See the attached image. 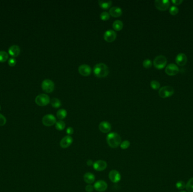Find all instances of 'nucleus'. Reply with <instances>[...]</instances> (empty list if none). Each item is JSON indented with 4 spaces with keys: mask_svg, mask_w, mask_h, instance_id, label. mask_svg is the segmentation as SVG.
<instances>
[{
    "mask_svg": "<svg viewBox=\"0 0 193 192\" xmlns=\"http://www.w3.org/2000/svg\"><path fill=\"white\" fill-rule=\"evenodd\" d=\"M67 115V112L63 109H60L57 112L56 116L59 120H62L64 119Z\"/></svg>",
    "mask_w": 193,
    "mask_h": 192,
    "instance_id": "5701e85b",
    "label": "nucleus"
},
{
    "mask_svg": "<svg viewBox=\"0 0 193 192\" xmlns=\"http://www.w3.org/2000/svg\"><path fill=\"white\" fill-rule=\"evenodd\" d=\"M42 122L43 124L45 125V126L50 127L56 124V117H54V115L49 114L43 116L42 120Z\"/></svg>",
    "mask_w": 193,
    "mask_h": 192,
    "instance_id": "6e6552de",
    "label": "nucleus"
},
{
    "mask_svg": "<svg viewBox=\"0 0 193 192\" xmlns=\"http://www.w3.org/2000/svg\"><path fill=\"white\" fill-rule=\"evenodd\" d=\"M176 187L179 190H182L186 188V184L183 181H178L176 183Z\"/></svg>",
    "mask_w": 193,
    "mask_h": 192,
    "instance_id": "c85d7f7f",
    "label": "nucleus"
},
{
    "mask_svg": "<svg viewBox=\"0 0 193 192\" xmlns=\"http://www.w3.org/2000/svg\"><path fill=\"white\" fill-rule=\"evenodd\" d=\"M99 129L103 133L110 132L111 129V124L107 121H102L99 124Z\"/></svg>",
    "mask_w": 193,
    "mask_h": 192,
    "instance_id": "f3484780",
    "label": "nucleus"
},
{
    "mask_svg": "<svg viewBox=\"0 0 193 192\" xmlns=\"http://www.w3.org/2000/svg\"><path fill=\"white\" fill-rule=\"evenodd\" d=\"M87 165H88V166H92V165H93V163L92 162V161H91V160H88V161H87Z\"/></svg>",
    "mask_w": 193,
    "mask_h": 192,
    "instance_id": "58836bf2",
    "label": "nucleus"
},
{
    "mask_svg": "<svg viewBox=\"0 0 193 192\" xmlns=\"http://www.w3.org/2000/svg\"><path fill=\"white\" fill-rule=\"evenodd\" d=\"M50 98L47 94H40L35 99L36 103L41 107L46 106L50 102Z\"/></svg>",
    "mask_w": 193,
    "mask_h": 192,
    "instance_id": "39448f33",
    "label": "nucleus"
},
{
    "mask_svg": "<svg viewBox=\"0 0 193 192\" xmlns=\"http://www.w3.org/2000/svg\"><path fill=\"white\" fill-rule=\"evenodd\" d=\"M108 178L112 183H116L121 179V175L118 171L113 170L109 172Z\"/></svg>",
    "mask_w": 193,
    "mask_h": 192,
    "instance_id": "dca6fc26",
    "label": "nucleus"
},
{
    "mask_svg": "<svg viewBox=\"0 0 193 192\" xmlns=\"http://www.w3.org/2000/svg\"><path fill=\"white\" fill-rule=\"evenodd\" d=\"M9 54L13 57H17L20 54L21 52V49L19 46L14 45L9 47Z\"/></svg>",
    "mask_w": 193,
    "mask_h": 192,
    "instance_id": "a211bd4d",
    "label": "nucleus"
},
{
    "mask_svg": "<svg viewBox=\"0 0 193 192\" xmlns=\"http://www.w3.org/2000/svg\"><path fill=\"white\" fill-rule=\"evenodd\" d=\"M171 2L175 5H180L182 3L183 1L182 0H172Z\"/></svg>",
    "mask_w": 193,
    "mask_h": 192,
    "instance_id": "e433bc0d",
    "label": "nucleus"
},
{
    "mask_svg": "<svg viewBox=\"0 0 193 192\" xmlns=\"http://www.w3.org/2000/svg\"><path fill=\"white\" fill-rule=\"evenodd\" d=\"M106 140L108 144L112 148H117L121 143L120 135L116 132H111L108 134Z\"/></svg>",
    "mask_w": 193,
    "mask_h": 192,
    "instance_id": "f03ea898",
    "label": "nucleus"
},
{
    "mask_svg": "<svg viewBox=\"0 0 193 192\" xmlns=\"http://www.w3.org/2000/svg\"><path fill=\"white\" fill-rule=\"evenodd\" d=\"M6 123V119L4 115L0 113V126H3Z\"/></svg>",
    "mask_w": 193,
    "mask_h": 192,
    "instance_id": "72a5a7b5",
    "label": "nucleus"
},
{
    "mask_svg": "<svg viewBox=\"0 0 193 192\" xmlns=\"http://www.w3.org/2000/svg\"><path fill=\"white\" fill-rule=\"evenodd\" d=\"M107 163L103 160L97 161L93 163V167L95 170L97 171H102L107 167Z\"/></svg>",
    "mask_w": 193,
    "mask_h": 192,
    "instance_id": "ddd939ff",
    "label": "nucleus"
},
{
    "mask_svg": "<svg viewBox=\"0 0 193 192\" xmlns=\"http://www.w3.org/2000/svg\"><path fill=\"white\" fill-rule=\"evenodd\" d=\"M179 12V9L176 6H172L169 8V13L172 15H176Z\"/></svg>",
    "mask_w": 193,
    "mask_h": 192,
    "instance_id": "c756f323",
    "label": "nucleus"
},
{
    "mask_svg": "<svg viewBox=\"0 0 193 192\" xmlns=\"http://www.w3.org/2000/svg\"><path fill=\"white\" fill-rule=\"evenodd\" d=\"M122 10L119 7H113L109 10V14L112 17H118L122 15Z\"/></svg>",
    "mask_w": 193,
    "mask_h": 192,
    "instance_id": "6ab92c4d",
    "label": "nucleus"
},
{
    "mask_svg": "<svg viewBox=\"0 0 193 192\" xmlns=\"http://www.w3.org/2000/svg\"><path fill=\"white\" fill-rule=\"evenodd\" d=\"M17 64V60L14 58H11L9 59L8 64L10 67H14Z\"/></svg>",
    "mask_w": 193,
    "mask_h": 192,
    "instance_id": "f704fd0d",
    "label": "nucleus"
},
{
    "mask_svg": "<svg viewBox=\"0 0 193 192\" xmlns=\"http://www.w3.org/2000/svg\"><path fill=\"white\" fill-rule=\"evenodd\" d=\"M93 73L96 77L104 78L108 76L109 73V69L106 64L98 63L94 67Z\"/></svg>",
    "mask_w": 193,
    "mask_h": 192,
    "instance_id": "f257e3e1",
    "label": "nucleus"
},
{
    "mask_svg": "<svg viewBox=\"0 0 193 192\" xmlns=\"http://www.w3.org/2000/svg\"><path fill=\"white\" fill-rule=\"evenodd\" d=\"M0 111H1V106H0Z\"/></svg>",
    "mask_w": 193,
    "mask_h": 192,
    "instance_id": "a19ab883",
    "label": "nucleus"
},
{
    "mask_svg": "<svg viewBox=\"0 0 193 192\" xmlns=\"http://www.w3.org/2000/svg\"><path fill=\"white\" fill-rule=\"evenodd\" d=\"M95 176L91 172H86L84 175V180L86 183L90 184L93 183L95 182Z\"/></svg>",
    "mask_w": 193,
    "mask_h": 192,
    "instance_id": "aec40b11",
    "label": "nucleus"
},
{
    "mask_svg": "<svg viewBox=\"0 0 193 192\" xmlns=\"http://www.w3.org/2000/svg\"><path fill=\"white\" fill-rule=\"evenodd\" d=\"M175 93V90L171 86H165L159 90V96L162 98H167L172 96Z\"/></svg>",
    "mask_w": 193,
    "mask_h": 192,
    "instance_id": "7ed1b4c3",
    "label": "nucleus"
},
{
    "mask_svg": "<svg viewBox=\"0 0 193 192\" xmlns=\"http://www.w3.org/2000/svg\"><path fill=\"white\" fill-rule=\"evenodd\" d=\"M94 188L97 192H105L107 188V184L103 180H98L95 183Z\"/></svg>",
    "mask_w": 193,
    "mask_h": 192,
    "instance_id": "f8f14e48",
    "label": "nucleus"
},
{
    "mask_svg": "<svg viewBox=\"0 0 193 192\" xmlns=\"http://www.w3.org/2000/svg\"><path fill=\"white\" fill-rule=\"evenodd\" d=\"M66 127V124L63 121H59L56 123V128L59 131L63 130Z\"/></svg>",
    "mask_w": 193,
    "mask_h": 192,
    "instance_id": "bb28decb",
    "label": "nucleus"
},
{
    "mask_svg": "<svg viewBox=\"0 0 193 192\" xmlns=\"http://www.w3.org/2000/svg\"><path fill=\"white\" fill-rule=\"evenodd\" d=\"M93 189H94V187H93V186H92V185H91L90 184H89V185H88L87 186H86V192H92L93 191Z\"/></svg>",
    "mask_w": 193,
    "mask_h": 192,
    "instance_id": "c9c22d12",
    "label": "nucleus"
},
{
    "mask_svg": "<svg viewBox=\"0 0 193 192\" xmlns=\"http://www.w3.org/2000/svg\"><path fill=\"white\" fill-rule=\"evenodd\" d=\"M153 65V63L151 60L150 59H145L143 61V66L145 68H150Z\"/></svg>",
    "mask_w": 193,
    "mask_h": 192,
    "instance_id": "2f4dec72",
    "label": "nucleus"
},
{
    "mask_svg": "<svg viewBox=\"0 0 193 192\" xmlns=\"http://www.w3.org/2000/svg\"><path fill=\"white\" fill-rule=\"evenodd\" d=\"M150 86L151 87V88L154 90H158L159 89L160 86V84L159 83V82L158 81H156V80H153V81H151L150 82Z\"/></svg>",
    "mask_w": 193,
    "mask_h": 192,
    "instance_id": "cd10ccee",
    "label": "nucleus"
},
{
    "mask_svg": "<svg viewBox=\"0 0 193 192\" xmlns=\"http://www.w3.org/2000/svg\"><path fill=\"white\" fill-rule=\"evenodd\" d=\"M175 60H176V63L177 65H179L180 66H184L187 63L188 58L184 53L180 52V53L178 54L176 56Z\"/></svg>",
    "mask_w": 193,
    "mask_h": 192,
    "instance_id": "4468645a",
    "label": "nucleus"
},
{
    "mask_svg": "<svg viewBox=\"0 0 193 192\" xmlns=\"http://www.w3.org/2000/svg\"><path fill=\"white\" fill-rule=\"evenodd\" d=\"M72 142H73L72 137L69 135H67L64 137L61 140L60 142V146L62 148H67L72 144Z\"/></svg>",
    "mask_w": 193,
    "mask_h": 192,
    "instance_id": "2eb2a0df",
    "label": "nucleus"
},
{
    "mask_svg": "<svg viewBox=\"0 0 193 192\" xmlns=\"http://www.w3.org/2000/svg\"><path fill=\"white\" fill-rule=\"evenodd\" d=\"M9 59V54L5 51H0V62L4 63Z\"/></svg>",
    "mask_w": 193,
    "mask_h": 192,
    "instance_id": "b1692460",
    "label": "nucleus"
},
{
    "mask_svg": "<svg viewBox=\"0 0 193 192\" xmlns=\"http://www.w3.org/2000/svg\"><path fill=\"white\" fill-rule=\"evenodd\" d=\"M99 6L104 10H107L112 5L111 1H99Z\"/></svg>",
    "mask_w": 193,
    "mask_h": 192,
    "instance_id": "412c9836",
    "label": "nucleus"
},
{
    "mask_svg": "<svg viewBox=\"0 0 193 192\" xmlns=\"http://www.w3.org/2000/svg\"><path fill=\"white\" fill-rule=\"evenodd\" d=\"M66 132H67V134L69 135H72V134L73 133V129L72 127H69L68 128H67V130H66Z\"/></svg>",
    "mask_w": 193,
    "mask_h": 192,
    "instance_id": "4c0bfd02",
    "label": "nucleus"
},
{
    "mask_svg": "<svg viewBox=\"0 0 193 192\" xmlns=\"http://www.w3.org/2000/svg\"><path fill=\"white\" fill-rule=\"evenodd\" d=\"M186 189L188 192H193V178H190L186 184Z\"/></svg>",
    "mask_w": 193,
    "mask_h": 192,
    "instance_id": "393cba45",
    "label": "nucleus"
},
{
    "mask_svg": "<svg viewBox=\"0 0 193 192\" xmlns=\"http://www.w3.org/2000/svg\"><path fill=\"white\" fill-rule=\"evenodd\" d=\"M167 63V59L164 55L157 56L154 60L153 64L155 67L158 69L164 68Z\"/></svg>",
    "mask_w": 193,
    "mask_h": 192,
    "instance_id": "20e7f679",
    "label": "nucleus"
},
{
    "mask_svg": "<svg viewBox=\"0 0 193 192\" xmlns=\"http://www.w3.org/2000/svg\"><path fill=\"white\" fill-rule=\"evenodd\" d=\"M78 71L79 73L82 76L88 77L91 74L92 68L88 65L82 64L79 67Z\"/></svg>",
    "mask_w": 193,
    "mask_h": 192,
    "instance_id": "9b49d317",
    "label": "nucleus"
},
{
    "mask_svg": "<svg viewBox=\"0 0 193 192\" xmlns=\"http://www.w3.org/2000/svg\"><path fill=\"white\" fill-rule=\"evenodd\" d=\"M52 107L55 108H58L61 106V102L57 98H53L50 101Z\"/></svg>",
    "mask_w": 193,
    "mask_h": 192,
    "instance_id": "a878e982",
    "label": "nucleus"
},
{
    "mask_svg": "<svg viewBox=\"0 0 193 192\" xmlns=\"http://www.w3.org/2000/svg\"><path fill=\"white\" fill-rule=\"evenodd\" d=\"M165 72L169 76H175L179 72V68L178 66L174 63L168 64L166 67Z\"/></svg>",
    "mask_w": 193,
    "mask_h": 192,
    "instance_id": "1a4fd4ad",
    "label": "nucleus"
},
{
    "mask_svg": "<svg viewBox=\"0 0 193 192\" xmlns=\"http://www.w3.org/2000/svg\"><path fill=\"white\" fill-rule=\"evenodd\" d=\"M116 33L114 30H108L105 32L103 37L108 42H112L116 39Z\"/></svg>",
    "mask_w": 193,
    "mask_h": 192,
    "instance_id": "9d476101",
    "label": "nucleus"
},
{
    "mask_svg": "<svg viewBox=\"0 0 193 192\" xmlns=\"http://www.w3.org/2000/svg\"><path fill=\"white\" fill-rule=\"evenodd\" d=\"M100 18L103 21H106L110 19V14L107 12H103L100 15Z\"/></svg>",
    "mask_w": 193,
    "mask_h": 192,
    "instance_id": "7c9ffc66",
    "label": "nucleus"
},
{
    "mask_svg": "<svg viewBox=\"0 0 193 192\" xmlns=\"http://www.w3.org/2000/svg\"><path fill=\"white\" fill-rule=\"evenodd\" d=\"M185 192V191H184V190H182V191H181V192Z\"/></svg>",
    "mask_w": 193,
    "mask_h": 192,
    "instance_id": "ea45409f",
    "label": "nucleus"
},
{
    "mask_svg": "<svg viewBox=\"0 0 193 192\" xmlns=\"http://www.w3.org/2000/svg\"><path fill=\"white\" fill-rule=\"evenodd\" d=\"M156 8L160 11H166L169 8L171 2L168 0H156L154 2Z\"/></svg>",
    "mask_w": 193,
    "mask_h": 192,
    "instance_id": "423d86ee",
    "label": "nucleus"
},
{
    "mask_svg": "<svg viewBox=\"0 0 193 192\" xmlns=\"http://www.w3.org/2000/svg\"><path fill=\"white\" fill-rule=\"evenodd\" d=\"M54 83L50 80L46 79L43 80L41 84V87L43 91L47 93H50L54 90Z\"/></svg>",
    "mask_w": 193,
    "mask_h": 192,
    "instance_id": "0eeeda50",
    "label": "nucleus"
},
{
    "mask_svg": "<svg viewBox=\"0 0 193 192\" xmlns=\"http://www.w3.org/2000/svg\"><path fill=\"white\" fill-rule=\"evenodd\" d=\"M120 147L121 149L123 150H126L127 148H128L130 146V142L128 140H125L121 143L120 144Z\"/></svg>",
    "mask_w": 193,
    "mask_h": 192,
    "instance_id": "473e14b6",
    "label": "nucleus"
},
{
    "mask_svg": "<svg viewBox=\"0 0 193 192\" xmlns=\"http://www.w3.org/2000/svg\"><path fill=\"white\" fill-rule=\"evenodd\" d=\"M113 28L116 31H120L123 28V23L120 20H116L112 24Z\"/></svg>",
    "mask_w": 193,
    "mask_h": 192,
    "instance_id": "4be33fe9",
    "label": "nucleus"
}]
</instances>
